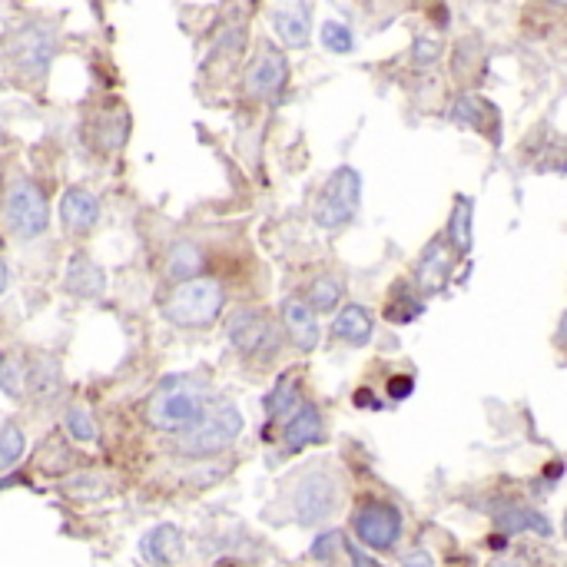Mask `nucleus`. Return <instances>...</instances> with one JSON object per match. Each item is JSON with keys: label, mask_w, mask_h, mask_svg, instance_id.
I'll return each mask as SVG.
<instances>
[{"label": "nucleus", "mask_w": 567, "mask_h": 567, "mask_svg": "<svg viewBox=\"0 0 567 567\" xmlns=\"http://www.w3.org/2000/svg\"><path fill=\"white\" fill-rule=\"evenodd\" d=\"M209 412H213V395L206 382H196L193 375L166 379L146 402V422L159 432H169L173 439L196 429Z\"/></svg>", "instance_id": "nucleus-1"}, {"label": "nucleus", "mask_w": 567, "mask_h": 567, "mask_svg": "<svg viewBox=\"0 0 567 567\" xmlns=\"http://www.w3.org/2000/svg\"><path fill=\"white\" fill-rule=\"evenodd\" d=\"M223 312V286L213 279H193L169 292L163 302V316L179 329H206Z\"/></svg>", "instance_id": "nucleus-2"}, {"label": "nucleus", "mask_w": 567, "mask_h": 567, "mask_svg": "<svg viewBox=\"0 0 567 567\" xmlns=\"http://www.w3.org/2000/svg\"><path fill=\"white\" fill-rule=\"evenodd\" d=\"M239 432H243V415L233 405H223V409H213L196 429L176 435L169 442V452L183 458H206V455L229 449L239 439Z\"/></svg>", "instance_id": "nucleus-3"}, {"label": "nucleus", "mask_w": 567, "mask_h": 567, "mask_svg": "<svg viewBox=\"0 0 567 567\" xmlns=\"http://www.w3.org/2000/svg\"><path fill=\"white\" fill-rule=\"evenodd\" d=\"M53 53H56V37L43 23H20L7 37V60L17 70V76L27 83H40L47 76Z\"/></svg>", "instance_id": "nucleus-4"}, {"label": "nucleus", "mask_w": 567, "mask_h": 567, "mask_svg": "<svg viewBox=\"0 0 567 567\" xmlns=\"http://www.w3.org/2000/svg\"><path fill=\"white\" fill-rule=\"evenodd\" d=\"M359 183H362V179H359V173H355L352 166H339V169L329 176V183L322 186V193H319V199H316V223H319L322 229H339V226H346V223L355 216V209H359V193H362Z\"/></svg>", "instance_id": "nucleus-5"}, {"label": "nucleus", "mask_w": 567, "mask_h": 567, "mask_svg": "<svg viewBox=\"0 0 567 567\" xmlns=\"http://www.w3.org/2000/svg\"><path fill=\"white\" fill-rule=\"evenodd\" d=\"M229 342L236 346L239 355L259 359V362L272 359L282 349V336H279L276 322L259 309H239L229 319Z\"/></svg>", "instance_id": "nucleus-6"}, {"label": "nucleus", "mask_w": 567, "mask_h": 567, "mask_svg": "<svg viewBox=\"0 0 567 567\" xmlns=\"http://www.w3.org/2000/svg\"><path fill=\"white\" fill-rule=\"evenodd\" d=\"M50 223V209H47V196L40 186H33L30 179H17L7 189V226L23 236L33 239L47 229Z\"/></svg>", "instance_id": "nucleus-7"}, {"label": "nucleus", "mask_w": 567, "mask_h": 567, "mask_svg": "<svg viewBox=\"0 0 567 567\" xmlns=\"http://www.w3.org/2000/svg\"><path fill=\"white\" fill-rule=\"evenodd\" d=\"M352 532L362 545L389 551L402 538V512L389 502H365L352 515Z\"/></svg>", "instance_id": "nucleus-8"}, {"label": "nucleus", "mask_w": 567, "mask_h": 567, "mask_svg": "<svg viewBox=\"0 0 567 567\" xmlns=\"http://www.w3.org/2000/svg\"><path fill=\"white\" fill-rule=\"evenodd\" d=\"M292 505H296V522L302 528H316L326 518H332V512H336V482H332V475L329 472H319V468L309 472L296 485Z\"/></svg>", "instance_id": "nucleus-9"}, {"label": "nucleus", "mask_w": 567, "mask_h": 567, "mask_svg": "<svg viewBox=\"0 0 567 567\" xmlns=\"http://www.w3.org/2000/svg\"><path fill=\"white\" fill-rule=\"evenodd\" d=\"M286 80H289V63H286V56H282L276 47L262 43L259 53L252 56L249 70H246V93H249L252 100H272V96L282 93Z\"/></svg>", "instance_id": "nucleus-10"}, {"label": "nucleus", "mask_w": 567, "mask_h": 567, "mask_svg": "<svg viewBox=\"0 0 567 567\" xmlns=\"http://www.w3.org/2000/svg\"><path fill=\"white\" fill-rule=\"evenodd\" d=\"M488 512H492V522H495V528L502 535H525V532H532V535L551 538V522L542 512L528 508V505L495 502V505H488Z\"/></svg>", "instance_id": "nucleus-11"}, {"label": "nucleus", "mask_w": 567, "mask_h": 567, "mask_svg": "<svg viewBox=\"0 0 567 567\" xmlns=\"http://www.w3.org/2000/svg\"><path fill=\"white\" fill-rule=\"evenodd\" d=\"M183 551H186V542H183V532L176 525H159L140 542V558L146 567L179 565Z\"/></svg>", "instance_id": "nucleus-12"}, {"label": "nucleus", "mask_w": 567, "mask_h": 567, "mask_svg": "<svg viewBox=\"0 0 567 567\" xmlns=\"http://www.w3.org/2000/svg\"><path fill=\"white\" fill-rule=\"evenodd\" d=\"M100 219V199L83 189V186H73L60 196V223L70 229V233H90Z\"/></svg>", "instance_id": "nucleus-13"}, {"label": "nucleus", "mask_w": 567, "mask_h": 567, "mask_svg": "<svg viewBox=\"0 0 567 567\" xmlns=\"http://www.w3.org/2000/svg\"><path fill=\"white\" fill-rule=\"evenodd\" d=\"M322 439H326L322 412H319L312 402L299 405L296 415H292L289 425H286V439H282L286 455H296V452H302V449H309V445H316V442H322Z\"/></svg>", "instance_id": "nucleus-14"}, {"label": "nucleus", "mask_w": 567, "mask_h": 567, "mask_svg": "<svg viewBox=\"0 0 567 567\" xmlns=\"http://www.w3.org/2000/svg\"><path fill=\"white\" fill-rule=\"evenodd\" d=\"M63 289H66L70 296H76V299H96V296H103V289H106V276H103V269H100L90 256L76 252V256L70 259V266H66Z\"/></svg>", "instance_id": "nucleus-15"}, {"label": "nucleus", "mask_w": 567, "mask_h": 567, "mask_svg": "<svg viewBox=\"0 0 567 567\" xmlns=\"http://www.w3.org/2000/svg\"><path fill=\"white\" fill-rule=\"evenodd\" d=\"M282 326L292 339L296 349L302 352H312L319 346V322H316V312L302 302V299H286L282 302Z\"/></svg>", "instance_id": "nucleus-16"}, {"label": "nucleus", "mask_w": 567, "mask_h": 567, "mask_svg": "<svg viewBox=\"0 0 567 567\" xmlns=\"http://www.w3.org/2000/svg\"><path fill=\"white\" fill-rule=\"evenodd\" d=\"M203 269H206V259H203V252H199V246L193 239H176L169 246V252H166V276L173 282H179V286L193 282V279H199Z\"/></svg>", "instance_id": "nucleus-17"}, {"label": "nucleus", "mask_w": 567, "mask_h": 567, "mask_svg": "<svg viewBox=\"0 0 567 567\" xmlns=\"http://www.w3.org/2000/svg\"><path fill=\"white\" fill-rule=\"evenodd\" d=\"M375 332V319L365 306H346L339 319L332 322V336L349 346H365Z\"/></svg>", "instance_id": "nucleus-18"}, {"label": "nucleus", "mask_w": 567, "mask_h": 567, "mask_svg": "<svg viewBox=\"0 0 567 567\" xmlns=\"http://www.w3.org/2000/svg\"><path fill=\"white\" fill-rule=\"evenodd\" d=\"M309 7L296 3V7H276L269 10V20L276 27V33L289 43V47H306L309 43Z\"/></svg>", "instance_id": "nucleus-19"}, {"label": "nucleus", "mask_w": 567, "mask_h": 567, "mask_svg": "<svg viewBox=\"0 0 567 567\" xmlns=\"http://www.w3.org/2000/svg\"><path fill=\"white\" fill-rule=\"evenodd\" d=\"M452 272V256L445 249V243H432L422 256V266H419V282L425 292H442L445 289V279Z\"/></svg>", "instance_id": "nucleus-20"}, {"label": "nucleus", "mask_w": 567, "mask_h": 567, "mask_svg": "<svg viewBox=\"0 0 567 567\" xmlns=\"http://www.w3.org/2000/svg\"><path fill=\"white\" fill-rule=\"evenodd\" d=\"M299 399H302V385H299V375H282L279 382H276V389L266 395V415L269 419H286L292 409H299Z\"/></svg>", "instance_id": "nucleus-21"}, {"label": "nucleus", "mask_w": 567, "mask_h": 567, "mask_svg": "<svg viewBox=\"0 0 567 567\" xmlns=\"http://www.w3.org/2000/svg\"><path fill=\"white\" fill-rule=\"evenodd\" d=\"M93 130H96L93 136L100 140V146H103L106 153H113V150H120V146L126 143V130H130V120H126V113H123V110H113V113L100 116Z\"/></svg>", "instance_id": "nucleus-22"}, {"label": "nucleus", "mask_w": 567, "mask_h": 567, "mask_svg": "<svg viewBox=\"0 0 567 567\" xmlns=\"http://www.w3.org/2000/svg\"><path fill=\"white\" fill-rule=\"evenodd\" d=\"M339 302H342V282L339 279H332V276H322V279H316L312 286H309V309L312 312H336L339 309Z\"/></svg>", "instance_id": "nucleus-23"}, {"label": "nucleus", "mask_w": 567, "mask_h": 567, "mask_svg": "<svg viewBox=\"0 0 567 567\" xmlns=\"http://www.w3.org/2000/svg\"><path fill=\"white\" fill-rule=\"evenodd\" d=\"M0 389L10 399H23L27 395V365L20 362V355H3L0 359Z\"/></svg>", "instance_id": "nucleus-24"}, {"label": "nucleus", "mask_w": 567, "mask_h": 567, "mask_svg": "<svg viewBox=\"0 0 567 567\" xmlns=\"http://www.w3.org/2000/svg\"><path fill=\"white\" fill-rule=\"evenodd\" d=\"M23 432L17 425H3L0 429V475H7L20 458H23Z\"/></svg>", "instance_id": "nucleus-25"}, {"label": "nucleus", "mask_w": 567, "mask_h": 567, "mask_svg": "<svg viewBox=\"0 0 567 567\" xmlns=\"http://www.w3.org/2000/svg\"><path fill=\"white\" fill-rule=\"evenodd\" d=\"M60 385V375H56V362L53 359H40L33 369H27V389L37 392V395H50L56 392Z\"/></svg>", "instance_id": "nucleus-26"}, {"label": "nucleus", "mask_w": 567, "mask_h": 567, "mask_svg": "<svg viewBox=\"0 0 567 567\" xmlns=\"http://www.w3.org/2000/svg\"><path fill=\"white\" fill-rule=\"evenodd\" d=\"M452 243L458 252H468L472 249V203L468 199H458L455 206V216H452Z\"/></svg>", "instance_id": "nucleus-27"}, {"label": "nucleus", "mask_w": 567, "mask_h": 567, "mask_svg": "<svg viewBox=\"0 0 567 567\" xmlns=\"http://www.w3.org/2000/svg\"><path fill=\"white\" fill-rule=\"evenodd\" d=\"M322 43H326L329 53H352L355 50L352 30L346 23H339V20H326L322 23Z\"/></svg>", "instance_id": "nucleus-28"}, {"label": "nucleus", "mask_w": 567, "mask_h": 567, "mask_svg": "<svg viewBox=\"0 0 567 567\" xmlns=\"http://www.w3.org/2000/svg\"><path fill=\"white\" fill-rule=\"evenodd\" d=\"M422 302L415 299V296H409V292H395L392 296V302L385 306V319H392V322H412V319H419L422 316Z\"/></svg>", "instance_id": "nucleus-29"}, {"label": "nucleus", "mask_w": 567, "mask_h": 567, "mask_svg": "<svg viewBox=\"0 0 567 567\" xmlns=\"http://www.w3.org/2000/svg\"><path fill=\"white\" fill-rule=\"evenodd\" d=\"M485 116H488V103L478 100V96H462L458 100V110H455V120L465 123V126H482L485 130Z\"/></svg>", "instance_id": "nucleus-30"}, {"label": "nucleus", "mask_w": 567, "mask_h": 567, "mask_svg": "<svg viewBox=\"0 0 567 567\" xmlns=\"http://www.w3.org/2000/svg\"><path fill=\"white\" fill-rule=\"evenodd\" d=\"M246 47V30L243 23H223L219 30V40H216V53H226V56H239Z\"/></svg>", "instance_id": "nucleus-31"}, {"label": "nucleus", "mask_w": 567, "mask_h": 567, "mask_svg": "<svg viewBox=\"0 0 567 567\" xmlns=\"http://www.w3.org/2000/svg\"><path fill=\"white\" fill-rule=\"evenodd\" d=\"M66 432L76 439V442H96V425H93V419H90V412H83V409H73L70 415H66Z\"/></svg>", "instance_id": "nucleus-32"}, {"label": "nucleus", "mask_w": 567, "mask_h": 567, "mask_svg": "<svg viewBox=\"0 0 567 567\" xmlns=\"http://www.w3.org/2000/svg\"><path fill=\"white\" fill-rule=\"evenodd\" d=\"M339 551H342V535L339 532H326L312 545V558H319V561H336Z\"/></svg>", "instance_id": "nucleus-33"}, {"label": "nucleus", "mask_w": 567, "mask_h": 567, "mask_svg": "<svg viewBox=\"0 0 567 567\" xmlns=\"http://www.w3.org/2000/svg\"><path fill=\"white\" fill-rule=\"evenodd\" d=\"M412 53H415V63H419V66H429V63H435V60H439L442 43H439V40H432V37H419V40H415V47H412Z\"/></svg>", "instance_id": "nucleus-34"}, {"label": "nucleus", "mask_w": 567, "mask_h": 567, "mask_svg": "<svg viewBox=\"0 0 567 567\" xmlns=\"http://www.w3.org/2000/svg\"><path fill=\"white\" fill-rule=\"evenodd\" d=\"M412 389H415V382H412L409 375H395V379L389 382V399L402 402V399H409V395H412Z\"/></svg>", "instance_id": "nucleus-35"}, {"label": "nucleus", "mask_w": 567, "mask_h": 567, "mask_svg": "<svg viewBox=\"0 0 567 567\" xmlns=\"http://www.w3.org/2000/svg\"><path fill=\"white\" fill-rule=\"evenodd\" d=\"M349 558H352V567H382L365 548H355V545H349Z\"/></svg>", "instance_id": "nucleus-36"}, {"label": "nucleus", "mask_w": 567, "mask_h": 567, "mask_svg": "<svg viewBox=\"0 0 567 567\" xmlns=\"http://www.w3.org/2000/svg\"><path fill=\"white\" fill-rule=\"evenodd\" d=\"M405 567H435V558L425 551V548H415V551H409V558H405Z\"/></svg>", "instance_id": "nucleus-37"}, {"label": "nucleus", "mask_w": 567, "mask_h": 567, "mask_svg": "<svg viewBox=\"0 0 567 567\" xmlns=\"http://www.w3.org/2000/svg\"><path fill=\"white\" fill-rule=\"evenodd\" d=\"M488 567H525L522 558H515V555H508V558H495Z\"/></svg>", "instance_id": "nucleus-38"}, {"label": "nucleus", "mask_w": 567, "mask_h": 567, "mask_svg": "<svg viewBox=\"0 0 567 567\" xmlns=\"http://www.w3.org/2000/svg\"><path fill=\"white\" fill-rule=\"evenodd\" d=\"M7 292V266L0 262V296Z\"/></svg>", "instance_id": "nucleus-39"}]
</instances>
